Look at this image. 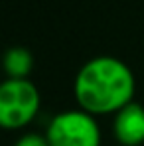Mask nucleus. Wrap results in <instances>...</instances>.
Instances as JSON below:
<instances>
[{
  "instance_id": "nucleus-3",
  "label": "nucleus",
  "mask_w": 144,
  "mask_h": 146,
  "mask_svg": "<svg viewBox=\"0 0 144 146\" xmlns=\"http://www.w3.org/2000/svg\"><path fill=\"white\" fill-rule=\"evenodd\" d=\"M46 138L49 146H101V130L93 115L63 111L49 121Z\"/></svg>"
},
{
  "instance_id": "nucleus-1",
  "label": "nucleus",
  "mask_w": 144,
  "mask_h": 146,
  "mask_svg": "<svg viewBox=\"0 0 144 146\" xmlns=\"http://www.w3.org/2000/svg\"><path fill=\"white\" fill-rule=\"evenodd\" d=\"M134 75L130 67L117 57L101 55L89 59L75 75L73 95L81 111L89 115L119 113L122 107L132 103Z\"/></svg>"
},
{
  "instance_id": "nucleus-2",
  "label": "nucleus",
  "mask_w": 144,
  "mask_h": 146,
  "mask_svg": "<svg viewBox=\"0 0 144 146\" xmlns=\"http://www.w3.org/2000/svg\"><path fill=\"white\" fill-rule=\"evenodd\" d=\"M40 111V93L30 79H6L0 85V124L16 130L34 121Z\"/></svg>"
},
{
  "instance_id": "nucleus-6",
  "label": "nucleus",
  "mask_w": 144,
  "mask_h": 146,
  "mask_svg": "<svg viewBox=\"0 0 144 146\" xmlns=\"http://www.w3.org/2000/svg\"><path fill=\"white\" fill-rule=\"evenodd\" d=\"M14 146H49L48 138L42 136V134H36V132H28L24 136L18 138V142Z\"/></svg>"
},
{
  "instance_id": "nucleus-4",
  "label": "nucleus",
  "mask_w": 144,
  "mask_h": 146,
  "mask_svg": "<svg viewBox=\"0 0 144 146\" xmlns=\"http://www.w3.org/2000/svg\"><path fill=\"white\" fill-rule=\"evenodd\" d=\"M115 138L122 146H140L144 142V107L128 103L115 115Z\"/></svg>"
},
{
  "instance_id": "nucleus-5",
  "label": "nucleus",
  "mask_w": 144,
  "mask_h": 146,
  "mask_svg": "<svg viewBox=\"0 0 144 146\" xmlns=\"http://www.w3.org/2000/svg\"><path fill=\"white\" fill-rule=\"evenodd\" d=\"M34 67V57L26 48H10L4 55V71L8 79H28Z\"/></svg>"
}]
</instances>
